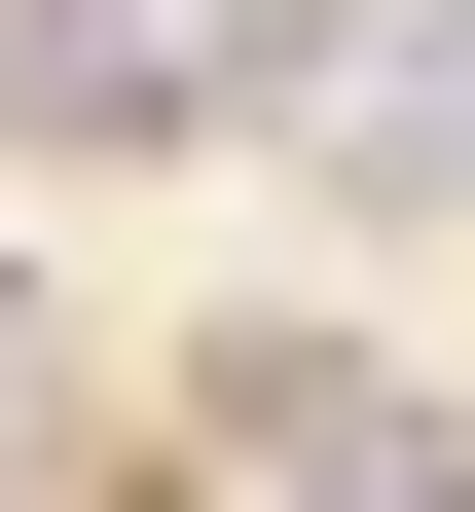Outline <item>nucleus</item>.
<instances>
[{
    "label": "nucleus",
    "instance_id": "1",
    "mask_svg": "<svg viewBox=\"0 0 475 512\" xmlns=\"http://www.w3.org/2000/svg\"><path fill=\"white\" fill-rule=\"evenodd\" d=\"M0 183H220V0H0Z\"/></svg>",
    "mask_w": 475,
    "mask_h": 512
},
{
    "label": "nucleus",
    "instance_id": "2",
    "mask_svg": "<svg viewBox=\"0 0 475 512\" xmlns=\"http://www.w3.org/2000/svg\"><path fill=\"white\" fill-rule=\"evenodd\" d=\"M293 183H329L366 256H475V0H366V74L293 110Z\"/></svg>",
    "mask_w": 475,
    "mask_h": 512
},
{
    "label": "nucleus",
    "instance_id": "3",
    "mask_svg": "<svg viewBox=\"0 0 475 512\" xmlns=\"http://www.w3.org/2000/svg\"><path fill=\"white\" fill-rule=\"evenodd\" d=\"M256 512H475V403L329 330V366H293V439H256Z\"/></svg>",
    "mask_w": 475,
    "mask_h": 512
},
{
    "label": "nucleus",
    "instance_id": "4",
    "mask_svg": "<svg viewBox=\"0 0 475 512\" xmlns=\"http://www.w3.org/2000/svg\"><path fill=\"white\" fill-rule=\"evenodd\" d=\"M37 366H74V293H37V183H0V403H37Z\"/></svg>",
    "mask_w": 475,
    "mask_h": 512
}]
</instances>
